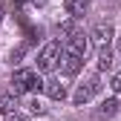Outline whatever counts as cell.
<instances>
[{"label": "cell", "mask_w": 121, "mask_h": 121, "mask_svg": "<svg viewBox=\"0 0 121 121\" xmlns=\"http://www.w3.org/2000/svg\"><path fill=\"white\" fill-rule=\"evenodd\" d=\"M110 86H112V92H121V72L112 78V84H110Z\"/></svg>", "instance_id": "11"}, {"label": "cell", "mask_w": 121, "mask_h": 121, "mask_svg": "<svg viewBox=\"0 0 121 121\" xmlns=\"http://www.w3.org/2000/svg\"><path fill=\"white\" fill-rule=\"evenodd\" d=\"M86 38H89V43H92V46L104 49V46H110V40H112V26H110V23H98Z\"/></svg>", "instance_id": "4"}, {"label": "cell", "mask_w": 121, "mask_h": 121, "mask_svg": "<svg viewBox=\"0 0 121 121\" xmlns=\"http://www.w3.org/2000/svg\"><path fill=\"white\" fill-rule=\"evenodd\" d=\"M12 89H14V95L38 92V89H43V81L38 78L35 69H17V72L12 75Z\"/></svg>", "instance_id": "1"}, {"label": "cell", "mask_w": 121, "mask_h": 121, "mask_svg": "<svg viewBox=\"0 0 121 121\" xmlns=\"http://www.w3.org/2000/svg\"><path fill=\"white\" fill-rule=\"evenodd\" d=\"M118 49H121V38H118Z\"/></svg>", "instance_id": "13"}, {"label": "cell", "mask_w": 121, "mask_h": 121, "mask_svg": "<svg viewBox=\"0 0 121 121\" xmlns=\"http://www.w3.org/2000/svg\"><path fill=\"white\" fill-rule=\"evenodd\" d=\"M64 6H66V12L72 14V17H81V14L86 12V0H64Z\"/></svg>", "instance_id": "8"}, {"label": "cell", "mask_w": 121, "mask_h": 121, "mask_svg": "<svg viewBox=\"0 0 121 121\" xmlns=\"http://www.w3.org/2000/svg\"><path fill=\"white\" fill-rule=\"evenodd\" d=\"M43 92H46L52 101H64V98H66V86L52 78V81H43Z\"/></svg>", "instance_id": "6"}, {"label": "cell", "mask_w": 121, "mask_h": 121, "mask_svg": "<svg viewBox=\"0 0 121 121\" xmlns=\"http://www.w3.org/2000/svg\"><path fill=\"white\" fill-rule=\"evenodd\" d=\"M0 110H3L6 115L17 112V95H3V98H0Z\"/></svg>", "instance_id": "10"}, {"label": "cell", "mask_w": 121, "mask_h": 121, "mask_svg": "<svg viewBox=\"0 0 121 121\" xmlns=\"http://www.w3.org/2000/svg\"><path fill=\"white\" fill-rule=\"evenodd\" d=\"M112 66V52H110V46H104V49H98V72H107Z\"/></svg>", "instance_id": "9"}, {"label": "cell", "mask_w": 121, "mask_h": 121, "mask_svg": "<svg viewBox=\"0 0 121 121\" xmlns=\"http://www.w3.org/2000/svg\"><path fill=\"white\" fill-rule=\"evenodd\" d=\"M9 121H29V118H26V115H20V112H12V115H9Z\"/></svg>", "instance_id": "12"}, {"label": "cell", "mask_w": 121, "mask_h": 121, "mask_svg": "<svg viewBox=\"0 0 121 121\" xmlns=\"http://www.w3.org/2000/svg\"><path fill=\"white\" fill-rule=\"evenodd\" d=\"M60 66H64V75H78L81 66H84V55L64 49V55H60Z\"/></svg>", "instance_id": "5"}, {"label": "cell", "mask_w": 121, "mask_h": 121, "mask_svg": "<svg viewBox=\"0 0 121 121\" xmlns=\"http://www.w3.org/2000/svg\"><path fill=\"white\" fill-rule=\"evenodd\" d=\"M101 92V81L98 78H89V81H84L78 89H75V95H72V101L75 104H78V107H81V104H86V101H92L95 95Z\"/></svg>", "instance_id": "3"}, {"label": "cell", "mask_w": 121, "mask_h": 121, "mask_svg": "<svg viewBox=\"0 0 121 121\" xmlns=\"http://www.w3.org/2000/svg\"><path fill=\"white\" fill-rule=\"evenodd\" d=\"M118 107H121V104H118L115 98H107V101H101V107H98V115H101V118H112V115L118 112Z\"/></svg>", "instance_id": "7"}, {"label": "cell", "mask_w": 121, "mask_h": 121, "mask_svg": "<svg viewBox=\"0 0 121 121\" xmlns=\"http://www.w3.org/2000/svg\"><path fill=\"white\" fill-rule=\"evenodd\" d=\"M60 55H64V46H60V40H49L46 46L38 52V69H40V72H52V69L58 66Z\"/></svg>", "instance_id": "2"}]
</instances>
